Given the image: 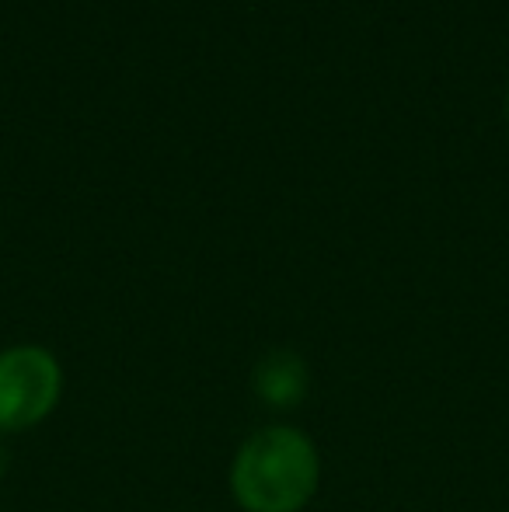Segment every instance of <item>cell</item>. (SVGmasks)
I'll return each mask as SVG.
<instances>
[{
  "label": "cell",
  "instance_id": "1",
  "mask_svg": "<svg viewBox=\"0 0 509 512\" xmlns=\"http://www.w3.org/2000/svg\"><path fill=\"white\" fill-rule=\"evenodd\" d=\"M231 481L248 512H297L318 485V457L300 432L279 425L241 446Z\"/></svg>",
  "mask_w": 509,
  "mask_h": 512
},
{
  "label": "cell",
  "instance_id": "2",
  "mask_svg": "<svg viewBox=\"0 0 509 512\" xmlns=\"http://www.w3.org/2000/svg\"><path fill=\"white\" fill-rule=\"evenodd\" d=\"M60 398V366L53 356L21 345L0 356V429H25L46 418Z\"/></svg>",
  "mask_w": 509,
  "mask_h": 512
},
{
  "label": "cell",
  "instance_id": "3",
  "mask_svg": "<svg viewBox=\"0 0 509 512\" xmlns=\"http://www.w3.org/2000/svg\"><path fill=\"white\" fill-rule=\"evenodd\" d=\"M300 384H304L300 363L293 356H283V352L272 356L269 363H262V370H258V387H262V394L272 405H290V401H297Z\"/></svg>",
  "mask_w": 509,
  "mask_h": 512
}]
</instances>
